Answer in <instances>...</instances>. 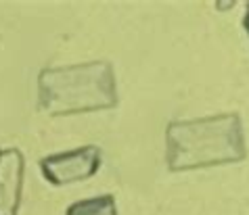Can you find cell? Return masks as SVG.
<instances>
[{
  "label": "cell",
  "mask_w": 249,
  "mask_h": 215,
  "mask_svg": "<svg viewBox=\"0 0 249 215\" xmlns=\"http://www.w3.org/2000/svg\"><path fill=\"white\" fill-rule=\"evenodd\" d=\"M245 157V132L237 113L172 121L165 130V163L172 171L239 163Z\"/></svg>",
  "instance_id": "1"
},
{
  "label": "cell",
  "mask_w": 249,
  "mask_h": 215,
  "mask_svg": "<svg viewBox=\"0 0 249 215\" xmlns=\"http://www.w3.org/2000/svg\"><path fill=\"white\" fill-rule=\"evenodd\" d=\"M38 105L51 115H73L117 105L115 73L109 61L46 67L38 75Z\"/></svg>",
  "instance_id": "2"
},
{
  "label": "cell",
  "mask_w": 249,
  "mask_h": 215,
  "mask_svg": "<svg viewBox=\"0 0 249 215\" xmlns=\"http://www.w3.org/2000/svg\"><path fill=\"white\" fill-rule=\"evenodd\" d=\"M101 149L94 144L82 149H73L59 155H48L40 159V169L46 182L53 186H67L73 182L92 178L101 167Z\"/></svg>",
  "instance_id": "3"
},
{
  "label": "cell",
  "mask_w": 249,
  "mask_h": 215,
  "mask_svg": "<svg viewBox=\"0 0 249 215\" xmlns=\"http://www.w3.org/2000/svg\"><path fill=\"white\" fill-rule=\"evenodd\" d=\"M25 159L19 149H0V215H17L23 192Z\"/></svg>",
  "instance_id": "4"
},
{
  "label": "cell",
  "mask_w": 249,
  "mask_h": 215,
  "mask_svg": "<svg viewBox=\"0 0 249 215\" xmlns=\"http://www.w3.org/2000/svg\"><path fill=\"white\" fill-rule=\"evenodd\" d=\"M65 215H117L115 198L111 194H103V197L78 200L67 207Z\"/></svg>",
  "instance_id": "5"
},
{
  "label": "cell",
  "mask_w": 249,
  "mask_h": 215,
  "mask_svg": "<svg viewBox=\"0 0 249 215\" xmlns=\"http://www.w3.org/2000/svg\"><path fill=\"white\" fill-rule=\"evenodd\" d=\"M243 27H245V32H247V36H249V6H247V13H245V19H243Z\"/></svg>",
  "instance_id": "6"
}]
</instances>
